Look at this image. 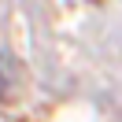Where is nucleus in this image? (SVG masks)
Returning a JSON list of instances; mask_svg holds the SVG:
<instances>
[{
  "label": "nucleus",
  "instance_id": "f257e3e1",
  "mask_svg": "<svg viewBox=\"0 0 122 122\" xmlns=\"http://www.w3.org/2000/svg\"><path fill=\"white\" fill-rule=\"evenodd\" d=\"M4 89H8V78H4V59H0V96H4Z\"/></svg>",
  "mask_w": 122,
  "mask_h": 122
}]
</instances>
